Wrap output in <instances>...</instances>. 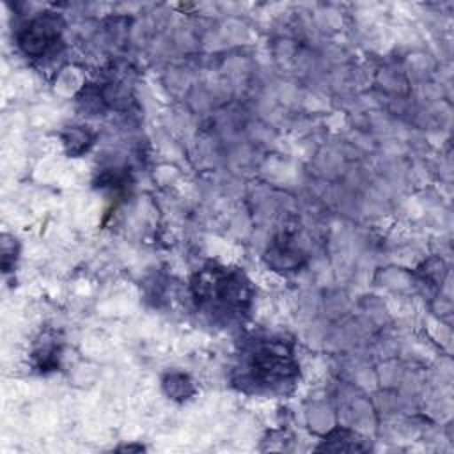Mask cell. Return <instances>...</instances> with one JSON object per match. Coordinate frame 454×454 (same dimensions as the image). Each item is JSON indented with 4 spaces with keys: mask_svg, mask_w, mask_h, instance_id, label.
<instances>
[{
    "mask_svg": "<svg viewBox=\"0 0 454 454\" xmlns=\"http://www.w3.org/2000/svg\"><path fill=\"white\" fill-rule=\"evenodd\" d=\"M252 367L254 372L257 371V376L264 383H275L289 374V360L284 356L282 351H277L271 346H266L254 355Z\"/></svg>",
    "mask_w": 454,
    "mask_h": 454,
    "instance_id": "obj_1",
    "label": "cell"
}]
</instances>
